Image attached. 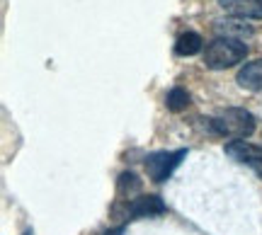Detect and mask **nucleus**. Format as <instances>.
Here are the masks:
<instances>
[{"instance_id": "6e6552de", "label": "nucleus", "mask_w": 262, "mask_h": 235, "mask_svg": "<svg viewBox=\"0 0 262 235\" xmlns=\"http://www.w3.org/2000/svg\"><path fill=\"white\" fill-rule=\"evenodd\" d=\"M235 80H238V85H241L243 90H253V92L262 90V58L245 63V66L238 70Z\"/></svg>"}, {"instance_id": "1a4fd4ad", "label": "nucleus", "mask_w": 262, "mask_h": 235, "mask_svg": "<svg viewBox=\"0 0 262 235\" xmlns=\"http://www.w3.org/2000/svg\"><path fill=\"white\" fill-rule=\"evenodd\" d=\"M202 49H204V41H202V37L196 32H185L175 41V54L178 56H196Z\"/></svg>"}, {"instance_id": "20e7f679", "label": "nucleus", "mask_w": 262, "mask_h": 235, "mask_svg": "<svg viewBox=\"0 0 262 235\" xmlns=\"http://www.w3.org/2000/svg\"><path fill=\"white\" fill-rule=\"evenodd\" d=\"M226 155L241 165H248L253 170L257 177H262V148L255 146V143H248V141H231L226 143Z\"/></svg>"}, {"instance_id": "f03ea898", "label": "nucleus", "mask_w": 262, "mask_h": 235, "mask_svg": "<svg viewBox=\"0 0 262 235\" xmlns=\"http://www.w3.org/2000/svg\"><path fill=\"white\" fill-rule=\"evenodd\" d=\"M245 56H248V44L245 41L216 37L211 44H206L202 58H204L206 68H211V70H226V68L245 61Z\"/></svg>"}, {"instance_id": "423d86ee", "label": "nucleus", "mask_w": 262, "mask_h": 235, "mask_svg": "<svg viewBox=\"0 0 262 235\" xmlns=\"http://www.w3.org/2000/svg\"><path fill=\"white\" fill-rule=\"evenodd\" d=\"M214 32H216V37L238 39V41H245V39H250L255 34L253 25H248L245 19H238V17L216 19V22H214Z\"/></svg>"}, {"instance_id": "f257e3e1", "label": "nucleus", "mask_w": 262, "mask_h": 235, "mask_svg": "<svg viewBox=\"0 0 262 235\" xmlns=\"http://www.w3.org/2000/svg\"><path fill=\"white\" fill-rule=\"evenodd\" d=\"M211 131L224 138H235V141H245L250 133L255 131V116L243 107H228L216 116L206 119Z\"/></svg>"}, {"instance_id": "9d476101", "label": "nucleus", "mask_w": 262, "mask_h": 235, "mask_svg": "<svg viewBox=\"0 0 262 235\" xmlns=\"http://www.w3.org/2000/svg\"><path fill=\"white\" fill-rule=\"evenodd\" d=\"M134 194H141V179L134 172H122L119 175V197L134 201Z\"/></svg>"}, {"instance_id": "7ed1b4c3", "label": "nucleus", "mask_w": 262, "mask_h": 235, "mask_svg": "<svg viewBox=\"0 0 262 235\" xmlns=\"http://www.w3.org/2000/svg\"><path fill=\"white\" fill-rule=\"evenodd\" d=\"M185 158H187V148H180V151H172V153L158 151V153H150L148 158H146L143 168L148 172V177L160 184V182H165L180 168V162Z\"/></svg>"}, {"instance_id": "f8f14e48", "label": "nucleus", "mask_w": 262, "mask_h": 235, "mask_svg": "<svg viewBox=\"0 0 262 235\" xmlns=\"http://www.w3.org/2000/svg\"><path fill=\"white\" fill-rule=\"evenodd\" d=\"M104 235H124V226H119V228H114V230H107Z\"/></svg>"}, {"instance_id": "9b49d317", "label": "nucleus", "mask_w": 262, "mask_h": 235, "mask_svg": "<svg viewBox=\"0 0 262 235\" xmlns=\"http://www.w3.org/2000/svg\"><path fill=\"white\" fill-rule=\"evenodd\" d=\"M165 104H168L170 112H182L189 107V92L185 87H172L165 97Z\"/></svg>"}, {"instance_id": "39448f33", "label": "nucleus", "mask_w": 262, "mask_h": 235, "mask_svg": "<svg viewBox=\"0 0 262 235\" xmlns=\"http://www.w3.org/2000/svg\"><path fill=\"white\" fill-rule=\"evenodd\" d=\"M165 211H168L165 201L158 194H148V197H139V199H134V201H129V206H126V221L153 218V216L165 214Z\"/></svg>"}, {"instance_id": "0eeeda50", "label": "nucleus", "mask_w": 262, "mask_h": 235, "mask_svg": "<svg viewBox=\"0 0 262 235\" xmlns=\"http://www.w3.org/2000/svg\"><path fill=\"white\" fill-rule=\"evenodd\" d=\"M226 15L238 19H262V0H219Z\"/></svg>"}, {"instance_id": "ddd939ff", "label": "nucleus", "mask_w": 262, "mask_h": 235, "mask_svg": "<svg viewBox=\"0 0 262 235\" xmlns=\"http://www.w3.org/2000/svg\"><path fill=\"white\" fill-rule=\"evenodd\" d=\"M25 235H34V233H32V230H25Z\"/></svg>"}]
</instances>
